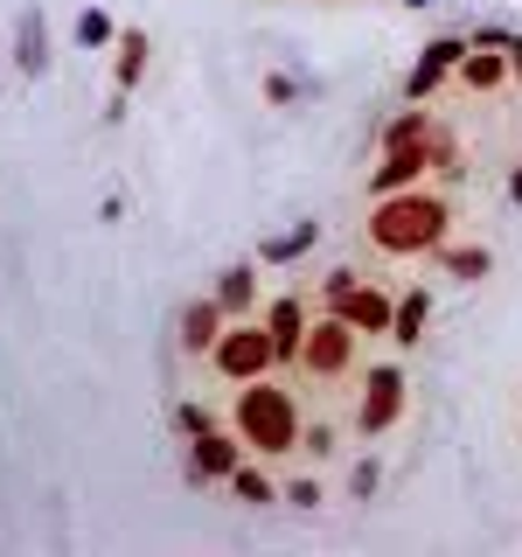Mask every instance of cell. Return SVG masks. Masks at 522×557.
Returning <instances> with one entry per match:
<instances>
[{
	"label": "cell",
	"mask_w": 522,
	"mask_h": 557,
	"mask_svg": "<svg viewBox=\"0 0 522 557\" xmlns=\"http://www.w3.org/2000/svg\"><path fill=\"white\" fill-rule=\"evenodd\" d=\"M446 237H452V196L439 182L383 196V202H370V216H362V244H370L376 258H390V265H425Z\"/></svg>",
	"instance_id": "cell-1"
},
{
	"label": "cell",
	"mask_w": 522,
	"mask_h": 557,
	"mask_svg": "<svg viewBox=\"0 0 522 557\" xmlns=\"http://www.w3.org/2000/svg\"><path fill=\"white\" fill-rule=\"evenodd\" d=\"M231 432L244 440V453H258V460H293V453L307 446V397L300 383L286 370L272 376H251L231 391Z\"/></svg>",
	"instance_id": "cell-2"
},
{
	"label": "cell",
	"mask_w": 522,
	"mask_h": 557,
	"mask_svg": "<svg viewBox=\"0 0 522 557\" xmlns=\"http://www.w3.org/2000/svg\"><path fill=\"white\" fill-rule=\"evenodd\" d=\"M362 362H370V335L356 321H341V313H313V327H307L286 376L307 383V391H341V383L362 376Z\"/></svg>",
	"instance_id": "cell-3"
},
{
	"label": "cell",
	"mask_w": 522,
	"mask_h": 557,
	"mask_svg": "<svg viewBox=\"0 0 522 557\" xmlns=\"http://www.w3.org/2000/svg\"><path fill=\"white\" fill-rule=\"evenodd\" d=\"M405 411H411V370L397 356H383V362H362V376H356V405H348V432L356 440H390L397 425H405Z\"/></svg>",
	"instance_id": "cell-4"
},
{
	"label": "cell",
	"mask_w": 522,
	"mask_h": 557,
	"mask_svg": "<svg viewBox=\"0 0 522 557\" xmlns=\"http://www.w3.org/2000/svg\"><path fill=\"white\" fill-rule=\"evenodd\" d=\"M202 370L216 376V383H231V391H237V383H251V376H272V370H286V362H278V342H272V327L251 313V321H231V327H223V335H216V348L202 356Z\"/></svg>",
	"instance_id": "cell-5"
},
{
	"label": "cell",
	"mask_w": 522,
	"mask_h": 557,
	"mask_svg": "<svg viewBox=\"0 0 522 557\" xmlns=\"http://www.w3.org/2000/svg\"><path fill=\"white\" fill-rule=\"evenodd\" d=\"M237 460H244V440L231 432V418H223V425H209V432L188 440L182 474H188V487H223V481L237 474Z\"/></svg>",
	"instance_id": "cell-6"
},
{
	"label": "cell",
	"mask_w": 522,
	"mask_h": 557,
	"mask_svg": "<svg viewBox=\"0 0 522 557\" xmlns=\"http://www.w3.org/2000/svg\"><path fill=\"white\" fill-rule=\"evenodd\" d=\"M467 57V35H432L425 49H418V63L405 70V104H432L452 84V70Z\"/></svg>",
	"instance_id": "cell-7"
},
{
	"label": "cell",
	"mask_w": 522,
	"mask_h": 557,
	"mask_svg": "<svg viewBox=\"0 0 522 557\" xmlns=\"http://www.w3.org/2000/svg\"><path fill=\"white\" fill-rule=\"evenodd\" d=\"M418 182H439L432 174V139L425 147H397V153H376V168L362 174V202H383V196H405Z\"/></svg>",
	"instance_id": "cell-8"
},
{
	"label": "cell",
	"mask_w": 522,
	"mask_h": 557,
	"mask_svg": "<svg viewBox=\"0 0 522 557\" xmlns=\"http://www.w3.org/2000/svg\"><path fill=\"white\" fill-rule=\"evenodd\" d=\"M313 293L300 286H286V293H265V307H258V321L272 327V342H278V362L293 370V356H300V342H307V327H313Z\"/></svg>",
	"instance_id": "cell-9"
},
{
	"label": "cell",
	"mask_w": 522,
	"mask_h": 557,
	"mask_svg": "<svg viewBox=\"0 0 522 557\" xmlns=\"http://www.w3.org/2000/svg\"><path fill=\"white\" fill-rule=\"evenodd\" d=\"M452 91H460V98H501V91H515V77H509V57H501V49H481V42H467L460 70H452Z\"/></svg>",
	"instance_id": "cell-10"
},
{
	"label": "cell",
	"mask_w": 522,
	"mask_h": 557,
	"mask_svg": "<svg viewBox=\"0 0 522 557\" xmlns=\"http://www.w3.org/2000/svg\"><path fill=\"white\" fill-rule=\"evenodd\" d=\"M258 272H265L258 258H237V265L216 272V286H209V293H216V307L231 313V321H251V313L265 307V286H258Z\"/></svg>",
	"instance_id": "cell-11"
},
{
	"label": "cell",
	"mask_w": 522,
	"mask_h": 557,
	"mask_svg": "<svg viewBox=\"0 0 522 557\" xmlns=\"http://www.w3.org/2000/svg\"><path fill=\"white\" fill-rule=\"evenodd\" d=\"M174 327H182V356H188V362H202L209 348H216V335L231 327V313L216 307V293H202V300H188V307H182V321H174Z\"/></svg>",
	"instance_id": "cell-12"
},
{
	"label": "cell",
	"mask_w": 522,
	"mask_h": 557,
	"mask_svg": "<svg viewBox=\"0 0 522 557\" xmlns=\"http://www.w3.org/2000/svg\"><path fill=\"white\" fill-rule=\"evenodd\" d=\"M425 321H432V286L425 278H411V286H397V307H390V348H418L425 342Z\"/></svg>",
	"instance_id": "cell-13"
},
{
	"label": "cell",
	"mask_w": 522,
	"mask_h": 557,
	"mask_svg": "<svg viewBox=\"0 0 522 557\" xmlns=\"http://www.w3.org/2000/svg\"><path fill=\"white\" fill-rule=\"evenodd\" d=\"M390 307H397V286H390V278H362L356 300L341 307V321H356L370 342H383V335H390Z\"/></svg>",
	"instance_id": "cell-14"
},
{
	"label": "cell",
	"mask_w": 522,
	"mask_h": 557,
	"mask_svg": "<svg viewBox=\"0 0 522 557\" xmlns=\"http://www.w3.org/2000/svg\"><path fill=\"white\" fill-rule=\"evenodd\" d=\"M425 265L439 272V278H452V286H481V278L495 272V251H487V244H460V237H446L439 251L425 258Z\"/></svg>",
	"instance_id": "cell-15"
},
{
	"label": "cell",
	"mask_w": 522,
	"mask_h": 557,
	"mask_svg": "<svg viewBox=\"0 0 522 557\" xmlns=\"http://www.w3.org/2000/svg\"><path fill=\"white\" fill-rule=\"evenodd\" d=\"M147 70H153V35L147 28H119V42H112V84H119V91H139Z\"/></svg>",
	"instance_id": "cell-16"
},
{
	"label": "cell",
	"mask_w": 522,
	"mask_h": 557,
	"mask_svg": "<svg viewBox=\"0 0 522 557\" xmlns=\"http://www.w3.org/2000/svg\"><path fill=\"white\" fill-rule=\"evenodd\" d=\"M14 70L35 84L49 70V14L42 8H22V22H14Z\"/></svg>",
	"instance_id": "cell-17"
},
{
	"label": "cell",
	"mask_w": 522,
	"mask_h": 557,
	"mask_svg": "<svg viewBox=\"0 0 522 557\" xmlns=\"http://www.w3.org/2000/svg\"><path fill=\"white\" fill-rule=\"evenodd\" d=\"M313 244H321V223H313V216H300L293 231H278V237H265V244H258V265H265V272H286V265H300V258L313 251Z\"/></svg>",
	"instance_id": "cell-18"
},
{
	"label": "cell",
	"mask_w": 522,
	"mask_h": 557,
	"mask_svg": "<svg viewBox=\"0 0 522 557\" xmlns=\"http://www.w3.org/2000/svg\"><path fill=\"white\" fill-rule=\"evenodd\" d=\"M223 487H231L244 509H272V502H278V474H272V460H258V453H244L237 474L223 481Z\"/></svg>",
	"instance_id": "cell-19"
},
{
	"label": "cell",
	"mask_w": 522,
	"mask_h": 557,
	"mask_svg": "<svg viewBox=\"0 0 522 557\" xmlns=\"http://www.w3.org/2000/svg\"><path fill=\"white\" fill-rule=\"evenodd\" d=\"M432 133H439V119H432L425 104H405V112H390V119H383V133H376V153H397V147H425Z\"/></svg>",
	"instance_id": "cell-20"
},
{
	"label": "cell",
	"mask_w": 522,
	"mask_h": 557,
	"mask_svg": "<svg viewBox=\"0 0 522 557\" xmlns=\"http://www.w3.org/2000/svg\"><path fill=\"white\" fill-rule=\"evenodd\" d=\"M362 278H370L362 265H327V272H321V286H313V307H321V313H341L348 300H356Z\"/></svg>",
	"instance_id": "cell-21"
},
{
	"label": "cell",
	"mask_w": 522,
	"mask_h": 557,
	"mask_svg": "<svg viewBox=\"0 0 522 557\" xmlns=\"http://www.w3.org/2000/svg\"><path fill=\"white\" fill-rule=\"evenodd\" d=\"M70 42L91 49V57H104V49L119 42V22H112L104 8H77V22H70Z\"/></svg>",
	"instance_id": "cell-22"
},
{
	"label": "cell",
	"mask_w": 522,
	"mask_h": 557,
	"mask_svg": "<svg viewBox=\"0 0 522 557\" xmlns=\"http://www.w3.org/2000/svg\"><path fill=\"white\" fill-rule=\"evenodd\" d=\"M278 502H286V509H321L327 487H321V474H286L278 481Z\"/></svg>",
	"instance_id": "cell-23"
},
{
	"label": "cell",
	"mask_w": 522,
	"mask_h": 557,
	"mask_svg": "<svg viewBox=\"0 0 522 557\" xmlns=\"http://www.w3.org/2000/svg\"><path fill=\"white\" fill-rule=\"evenodd\" d=\"M376 487H383V460L362 453V460L348 467V502H376Z\"/></svg>",
	"instance_id": "cell-24"
},
{
	"label": "cell",
	"mask_w": 522,
	"mask_h": 557,
	"mask_svg": "<svg viewBox=\"0 0 522 557\" xmlns=\"http://www.w3.org/2000/svg\"><path fill=\"white\" fill-rule=\"evenodd\" d=\"M209 425H223V418L209 411L202 397H182V405H174V432H182V440H196V432H209Z\"/></svg>",
	"instance_id": "cell-25"
},
{
	"label": "cell",
	"mask_w": 522,
	"mask_h": 557,
	"mask_svg": "<svg viewBox=\"0 0 522 557\" xmlns=\"http://www.w3.org/2000/svg\"><path fill=\"white\" fill-rule=\"evenodd\" d=\"M432 174H439V182H446V174H460V139H452L446 126L432 133Z\"/></svg>",
	"instance_id": "cell-26"
},
{
	"label": "cell",
	"mask_w": 522,
	"mask_h": 557,
	"mask_svg": "<svg viewBox=\"0 0 522 557\" xmlns=\"http://www.w3.org/2000/svg\"><path fill=\"white\" fill-rule=\"evenodd\" d=\"M265 98H272V104H293V98H300V84H293L286 70H272V77H265Z\"/></svg>",
	"instance_id": "cell-27"
},
{
	"label": "cell",
	"mask_w": 522,
	"mask_h": 557,
	"mask_svg": "<svg viewBox=\"0 0 522 557\" xmlns=\"http://www.w3.org/2000/svg\"><path fill=\"white\" fill-rule=\"evenodd\" d=\"M501 57H509V77H515V91H522V28L501 35Z\"/></svg>",
	"instance_id": "cell-28"
},
{
	"label": "cell",
	"mask_w": 522,
	"mask_h": 557,
	"mask_svg": "<svg viewBox=\"0 0 522 557\" xmlns=\"http://www.w3.org/2000/svg\"><path fill=\"white\" fill-rule=\"evenodd\" d=\"M126 98H133V91H119V84L104 91V126H119V119H126Z\"/></svg>",
	"instance_id": "cell-29"
},
{
	"label": "cell",
	"mask_w": 522,
	"mask_h": 557,
	"mask_svg": "<svg viewBox=\"0 0 522 557\" xmlns=\"http://www.w3.org/2000/svg\"><path fill=\"white\" fill-rule=\"evenodd\" d=\"M509 202H515V209H522V168H515V174H509Z\"/></svg>",
	"instance_id": "cell-30"
},
{
	"label": "cell",
	"mask_w": 522,
	"mask_h": 557,
	"mask_svg": "<svg viewBox=\"0 0 522 557\" xmlns=\"http://www.w3.org/2000/svg\"><path fill=\"white\" fill-rule=\"evenodd\" d=\"M405 8H432V0H405Z\"/></svg>",
	"instance_id": "cell-31"
}]
</instances>
